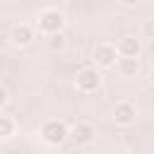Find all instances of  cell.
<instances>
[{"label":"cell","mask_w":154,"mask_h":154,"mask_svg":"<svg viewBox=\"0 0 154 154\" xmlns=\"http://www.w3.org/2000/svg\"><path fill=\"white\" fill-rule=\"evenodd\" d=\"M75 87H77V91H82V94H94V91L101 87V75H99V70H96V67H82V70L77 72V77H75Z\"/></svg>","instance_id":"4"},{"label":"cell","mask_w":154,"mask_h":154,"mask_svg":"<svg viewBox=\"0 0 154 154\" xmlns=\"http://www.w3.org/2000/svg\"><path fill=\"white\" fill-rule=\"evenodd\" d=\"M118 2H120V5H125V7H132V5H137L140 0H118Z\"/></svg>","instance_id":"14"},{"label":"cell","mask_w":154,"mask_h":154,"mask_svg":"<svg viewBox=\"0 0 154 154\" xmlns=\"http://www.w3.org/2000/svg\"><path fill=\"white\" fill-rule=\"evenodd\" d=\"M46 46H48V51H63L65 46H67V38H65V34L60 31V34H51V36H46Z\"/></svg>","instance_id":"11"},{"label":"cell","mask_w":154,"mask_h":154,"mask_svg":"<svg viewBox=\"0 0 154 154\" xmlns=\"http://www.w3.org/2000/svg\"><path fill=\"white\" fill-rule=\"evenodd\" d=\"M34 38H36V29H34L31 24H26V22L14 24V26H12V31H10V41H12V46H17V48L31 46V43H34Z\"/></svg>","instance_id":"6"},{"label":"cell","mask_w":154,"mask_h":154,"mask_svg":"<svg viewBox=\"0 0 154 154\" xmlns=\"http://www.w3.org/2000/svg\"><path fill=\"white\" fill-rule=\"evenodd\" d=\"M7 101H10V99H7V89L2 87V89H0V106L5 108V106H7Z\"/></svg>","instance_id":"13"},{"label":"cell","mask_w":154,"mask_h":154,"mask_svg":"<svg viewBox=\"0 0 154 154\" xmlns=\"http://www.w3.org/2000/svg\"><path fill=\"white\" fill-rule=\"evenodd\" d=\"M38 137H41L46 144H51V147H60L63 142L70 140V128H67L65 120H60V118H48V120H43V125L38 128Z\"/></svg>","instance_id":"1"},{"label":"cell","mask_w":154,"mask_h":154,"mask_svg":"<svg viewBox=\"0 0 154 154\" xmlns=\"http://www.w3.org/2000/svg\"><path fill=\"white\" fill-rule=\"evenodd\" d=\"M116 48H118L120 58H140V53H142V38H137V36H123L116 43Z\"/></svg>","instance_id":"8"},{"label":"cell","mask_w":154,"mask_h":154,"mask_svg":"<svg viewBox=\"0 0 154 154\" xmlns=\"http://www.w3.org/2000/svg\"><path fill=\"white\" fill-rule=\"evenodd\" d=\"M111 118H113V123L118 125V128H128V125H132L135 123V118H137V106L132 103V101H118L116 106H113V113H111Z\"/></svg>","instance_id":"5"},{"label":"cell","mask_w":154,"mask_h":154,"mask_svg":"<svg viewBox=\"0 0 154 154\" xmlns=\"http://www.w3.org/2000/svg\"><path fill=\"white\" fill-rule=\"evenodd\" d=\"M140 34L144 38H154V19H144L142 26H140Z\"/></svg>","instance_id":"12"},{"label":"cell","mask_w":154,"mask_h":154,"mask_svg":"<svg viewBox=\"0 0 154 154\" xmlns=\"http://www.w3.org/2000/svg\"><path fill=\"white\" fill-rule=\"evenodd\" d=\"M14 130H17L14 118H12L10 113H2V116H0V137H2V140H7V137H12V135H14Z\"/></svg>","instance_id":"10"},{"label":"cell","mask_w":154,"mask_h":154,"mask_svg":"<svg viewBox=\"0 0 154 154\" xmlns=\"http://www.w3.org/2000/svg\"><path fill=\"white\" fill-rule=\"evenodd\" d=\"M65 14L60 12V10H55V7H48V10H43V12H38V19H36V26H38V31L41 34H46V36H51V34H60L63 29H65Z\"/></svg>","instance_id":"2"},{"label":"cell","mask_w":154,"mask_h":154,"mask_svg":"<svg viewBox=\"0 0 154 154\" xmlns=\"http://www.w3.org/2000/svg\"><path fill=\"white\" fill-rule=\"evenodd\" d=\"M91 60H94V65H96V67H103V70H108V67H116V65H118V60H120V53H118L116 43L101 41V43H96V46L91 48Z\"/></svg>","instance_id":"3"},{"label":"cell","mask_w":154,"mask_h":154,"mask_svg":"<svg viewBox=\"0 0 154 154\" xmlns=\"http://www.w3.org/2000/svg\"><path fill=\"white\" fill-rule=\"evenodd\" d=\"M70 140H72L77 147L91 144V142L96 140V128H94L91 123H87V120H82V123H75V125L70 128Z\"/></svg>","instance_id":"7"},{"label":"cell","mask_w":154,"mask_h":154,"mask_svg":"<svg viewBox=\"0 0 154 154\" xmlns=\"http://www.w3.org/2000/svg\"><path fill=\"white\" fill-rule=\"evenodd\" d=\"M149 82H152V84H154V65H152V67H149Z\"/></svg>","instance_id":"15"},{"label":"cell","mask_w":154,"mask_h":154,"mask_svg":"<svg viewBox=\"0 0 154 154\" xmlns=\"http://www.w3.org/2000/svg\"><path fill=\"white\" fill-rule=\"evenodd\" d=\"M116 70L120 77H135V75H140V58H120Z\"/></svg>","instance_id":"9"}]
</instances>
